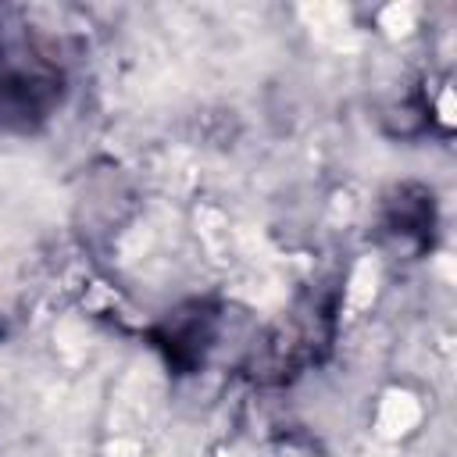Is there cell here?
I'll use <instances>...</instances> for the list:
<instances>
[{"instance_id":"1","label":"cell","mask_w":457,"mask_h":457,"mask_svg":"<svg viewBox=\"0 0 457 457\" xmlns=\"http://www.w3.org/2000/svg\"><path fill=\"white\" fill-rule=\"evenodd\" d=\"M421 421V403L411 389H386L375 411V432L382 439H400Z\"/></svg>"},{"instance_id":"6","label":"cell","mask_w":457,"mask_h":457,"mask_svg":"<svg viewBox=\"0 0 457 457\" xmlns=\"http://www.w3.org/2000/svg\"><path fill=\"white\" fill-rule=\"evenodd\" d=\"M218 457H232V453H218Z\"/></svg>"},{"instance_id":"3","label":"cell","mask_w":457,"mask_h":457,"mask_svg":"<svg viewBox=\"0 0 457 457\" xmlns=\"http://www.w3.org/2000/svg\"><path fill=\"white\" fill-rule=\"evenodd\" d=\"M378 278H382V268L371 253H364L353 271H350V282H346V307L350 311H364L375 303V293H378Z\"/></svg>"},{"instance_id":"4","label":"cell","mask_w":457,"mask_h":457,"mask_svg":"<svg viewBox=\"0 0 457 457\" xmlns=\"http://www.w3.org/2000/svg\"><path fill=\"white\" fill-rule=\"evenodd\" d=\"M378 25H382L389 36H407V32L414 29V7H411V4H389V7H382Z\"/></svg>"},{"instance_id":"5","label":"cell","mask_w":457,"mask_h":457,"mask_svg":"<svg viewBox=\"0 0 457 457\" xmlns=\"http://www.w3.org/2000/svg\"><path fill=\"white\" fill-rule=\"evenodd\" d=\"M439 121H443V125H453V121H457V111H453V89H450V86L439 93Z\"/></svg>"},{"instance_id":"2","label":"cell","mask_w":457,"mask_h":457,"mask_svg":"<svg viewBox=\"0 0 457 457\" xmlns=\"http://www.w3.org/2000/svg\"><path fill=\"white\" fill-rule=\"evenodd\" d=\"M300 14H303L307 29L318 39H325L332 46H343V36L350 32V11L343 4H303Z\"/></svg>"}]
</instances>
